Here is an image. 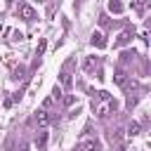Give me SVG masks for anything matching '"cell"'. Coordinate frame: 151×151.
Segmentation results:
<instances>
[{"label": "cell", "instance_id": "6da1fadb", "mask_svg": "<svg viewBox=\"0 0 151 151\" xmlns=\"http://www.w3.org/2000/svg\"><path fill=\"white\" fill-rule=\"evenodd\" d=\"M17 17L24 19V21H33V19H35V9H33L28 2H19V5H17Z\"/></svg>", "mask_w": 151, "mask_h": 151}, {"label": "cell", "instance_id": "7a4b0ae2", "mask_svg": "<svg viewBox=\"0 0 151 151\" xmlns=\"http://www.w3.org/2000/svg\"><path fill=\"white\" fill-rule=\"evenodd\" d=\"M35 120H38V125H40V127H47V125L52 123V116H50L45 109H40V111L35 113Z\"/></svg>", "mask_w": 151, "mask_h": 151}, {"label": "cell", "instance_id": "3957f363", "mask_svg": "<svg viewBox=\"0 0 151 151\" xmlns=\"http://www.w3.org/2000/svg\"><path fill=\"white\" fill-rule=\"evenodd\" d=\"M80 149H83V151H101V142H99V139H85V142L80 144Z\"/></svg>", "mask_w": 151, "mask_h": 151}, {"label": "cell", "instance_id": "277c9868", "mask_svg": "<svg viewBox=\"0 0 151 151\" xmlns=\"http://www.w3.org/2000/svg\"><path fill=\"white\" fill-rule=\"evenodd\" d=\"M90 42H92V47H99V50H104V47H106V38H104L101 33H92Z\"/></svg>", "mask_w": 151, "mask_h": 151}, {"label": "cell", "instance_id": "5b68a950", "mask_svg": "<svg viewBox=\"0 0 151 151\" xmlns=\"http://www.w3.org/2000/svg\"><path fill=\"white\" fill-rule=\"evenodd\" d=\"M113 80H116V85H120V87H125V85H127V73H125L123 68H118V71L113 73Z\"/></svg>", "mask_w": 151, "mask_h": 151}, {"label": "cell", "instance_id": "8992f818", "mask_svg": "<svg viewBox=\"0 0 151 151\" xmlns=\"http://www.w3.org/2000/svg\"><path fill=\"white\" fill-rule=\"evenodd\" d=\"M132 40V31H125V33H120L118 35V40H116V47H120V45H127Z\"/></svg>", "mask_w": 151, "mask_h": 151}, {"label": "cell", "instance_id": "52a82bcc", "mask_svg": "<svg viewBox=\"0 0 151 151\" xmlns=\"http://www.w3.org/2000/svg\"><path fill=\"white\" fill-rule=\"evenodd\" d=\"M109 9H111L113 14H120L125 7H123V2H120V0H109Z\"/></svg>", "mask_w": 151, "mask_h": 151}, {"label": "cell", "instance_id": "ba28073f", "mask_svg": "<svg viewBox=\"0 0 151 151\" xmlns=\"http://www.w3.org/2000/svg\"><path fill=\"white\" fill-rule=\"evenodd\" d=\"M45 144H47V132H40V134H38V139H35L38 151H42V149H45Z\"/></svg>", "mask_w": 151, "mask_h": 151}, {"label": "cell", "instance_id": "9c48e42d", "mask_svg": "<svg viewBox=\"0 0 151 151\" xmlns=\"http://www.w3.org/2000/svg\"><path fill=\"white\" fill-rule=\"evenodd\" d=\"M146 5H149V0H134V9H137V14H144V12H146Z\"/></svg>", "mask_w": 151, "mask_h": 151}, {"label": "cell", "instance_id": "30bf717a", "mask_svg": "<svg viewBox=\"0 0 151 151\" xmlns=\"http://www.w3.org/2000/svg\"><path fill=\"white\" fill-rule=\"evenodd\" d=\"M127 134H130V137H134V134H139V123H134V120H132V123L127 125Z\"/></svg>", "mask_w": 151, "mask_h": 151}, {"label": "cell", "instance_id": "8fae6325", "mask_svg": "<svg viewBox=\"0 0 151 151\" xmlns=\"http://www.w3.org/2000/svg\"><path fill=\"white\" fill-rule=\"evenodd\" d=\"M97 66V57H87V61H85V71H92Z\"/></svg>", "mask_w": 151, "mask_h": 151}, {"label": "cell", "instance_id": "7c38bea8", "mask_svg": "<svg viewBox=\"0 0 151 151\" xmlns=\"http://www.w3.org/2000/svg\"><path fill=\"white\" fill-rule=\"evenodd\" d=\"M24 73H26L24 66H19V68H14V76H12V78H14V80H24Z\"/></svg>", "mask_w": 151, "mask_h": 151}, {"label": "cell", "instance_id": "4fadbf2b", "mask_svg": "<svg viewBox=\"0 0 151 151\" xmlns=\"http://www.w3.org/2000/svg\"><path fill=\"white\" fill-rule=\"evenodd\" d=\"M45 47H47V42H45V40H40V42H38V50H35V57H42Z\"/></svg>", "mask_w": 151, "mask_h": 151}, {"label": "cell", "instance_id": "5bb4252c", "mask_svg": "<svg viewBox=\"0 0 151 151\" xmlns=\"http://www.w3.org/2000/svg\"><path fill=\"white\" fill-rule=\"evenodd\" d=\"M52 99H61V87H59V85L52 90Z\"/></svg>", "mask_w": 151, "mask_h": 151}, {"label": "cell", "instance_id": "9a60e30c", "mask_svg": "<svg viewBox=\"0 0 151 151\" xmlns=\"http://www.w3.org/2000/svg\"><path fill=\"white\" fill-rule=\"evenodd\" d=\"M61 83H64V85H71V76H68V73H66V71H64V73H61Z\"/></svg>", "mask_w": 151, "mask_h": 151}, {"label": "cell", "instance_id": "2e32d148", "mask_svg": "<svg viewBox=\"0 0 151 151\" xmlns=\"http://www.w3.org/2000/svg\"><path fill=\"white\" fill-rule=\"evenodd\" d=\"M52 101H54V99H52V97H47V99H45V101H42V109H45V111H47V109H50V106H52Z\"/></svg>", "mask_w": 151, "mask_h": 151}]
</instances>
